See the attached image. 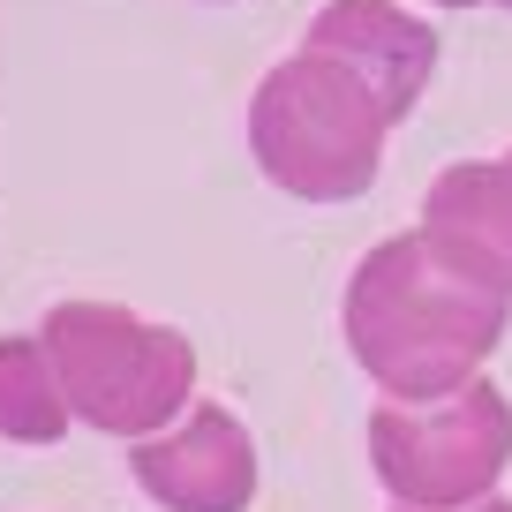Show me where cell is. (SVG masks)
Listing matches in <instances>:
<instances>
[{"label":"cell","mask_w":512,"mask_h":512,"mask_svg":"<svg viewBox=\"0 0 512 512\" xmlns=\"http://www.w3.org/2000/svg\"><path fill=\"white\" fill-rule=\"evenodd\" d=\"M38 339L61 369L68 415L98 437L144 445L196 407V347L174 324H151L121 302H53Z\"/></svg>","instance_id":"3"},{"label":"cell","mask_w":512,"mask_h":512,"mask_svg":"<svg viewBox=\"0 0 512 512\" xmlns=\"http://www.w3.org/2000/svg\"><path fill=\"white\" fill-rule=\"evenodd\" d=\"M369 467L400 512H467L497 497V475L512 467V400L490 377L430 407L384 400L369 415Z\"/></svg>","instance_id":"4"},{"label":"cell","mask_w":512,"mask_h":512,"mask_svg":"<svg viewBox=\"0 0 512 512\" xmlns=\"http://www.w3.org/2000/svg\"><path fill=\"white\" fill-rule=\"evenodd\" d=\"M497 8H512V0H497Z\"/></svg>","instance_id":"11"},{"label":"cell","mask_w":512,"mask_h":512,"mask_svg":"<svg viewBox=\"0 0 512 512\" xmlns=\"http://www.w3.org/2000/svg\"><path fill=\"white\" fill-rule=\"evenodd\" d=\"M430 8H497V0H430Z\"/></svg>","instance_id":"10"},{"label":"cell","mask_w":512,"mask_h":512,"mask_svg":"<svg viewBox=\"0 0 512 512\" xmlns=\"http://www.w3.org/2000/svg\"><path fill=\"white\" fill-rule=\"evenodd\" d=\"M128 475L159 512H249L256 505V437L234 407L196 400L174 430L128 445Z\"/></svg>","instance_id":"5"},{"label":"cell","mask_w":512,"mask_h":512,"mask_svg":"<svg viewBox=\"0 0 512 512\" xmlns=\"http://www.w3.org/2000/svg\"><path fill=\"white\" fill-rule=\"evenodd\" d=\"M392 512H400V505H392ZM467 512H512V505H505V497H482V505H467Z\"/></svg>","instance_id":"9"},{"label":"cell","mask_w":512,"mask_h":512,"mask_svg":"<svg viewBox=\"0 0 512 512\" xmlns=\"http://www.w3.org/2000/svg\"><path fill=\"white\" fill-rule=\"evenodd\" d=\"M392 121L369 98V83H354L324 53H287L279 68H264L249 98V159L264 166V181L302 204H354L377 189Z\"/></svg>","instance_id":"2"},{"label":"cell","mask_w":512,"mask_h":512,"mask_svg":"<svg viewBox=\"0 0 512 512\" xmlns=\"http://www.w3.org/2000/svg\"><path fill=\"white\" fill-rule=\"evenodd\" d=\"M302 46L339 61L354 83H369V98L384 106L392 128L422 106V91L437 76V31L407 0H324L317 16H309Z\"/></svg>","instance_id":"6"},{"label":"cell","mask_w":512,"mask_h":512,"mask_svg":"<svg viewBox=\"0 0 512 512\" xmlns=\"http://www.w3.org/2000/svg\"><path fill=\"white\" fill-rule=\"evenodd\" d=\"M505 324H512L505 294L452 272L422 234L377 241L339 294V332H347L354 369L400 407L467 392L482 362L505 347Z\"/></svg>","instance_id":"1"},{"label":"cell","mask_w":512,"mask_h":512,"mask_svg":"<svg viewBox=\"0 0 512 512\" xmlns=\"http://www.w3.org/2000/svg\"><path fill=\"white\" fill-rule=\"evenodd\" d=\"M422 241L452 272L512 302V151L505 159H460L422 196Z\"/></svg>","instance_id":"7"},{"label":"cell","mask_w":512,"mask_h":512,"mask_svg":"<svg viewBox=\"0 0 512 512\" xmlns=\"http://www.w3.org/2000/svg\"><path fill=\"white\" fill-rule=\"evenodd\" d=\"M68 430H76V415H68V392H61L46 339L0 332V437L8 445H61Z\"/></svg>","instance_id":"8"}]
</instances>
